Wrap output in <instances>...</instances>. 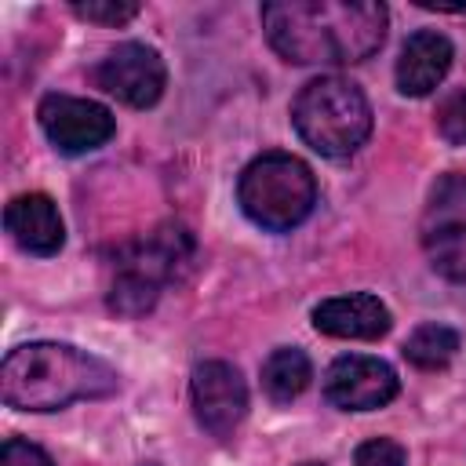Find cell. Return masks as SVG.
I'll list each match as a JSON object with an SVG mask.
<instances>
[{
	"label": "cell",
	"mask_w": 466,
	"mask_h": 466,
	"mask_svg": "<svg viewBox=\"0 0 466 466\" xmlns=\"http://www.w3.org/2000/svg\"><path fill=\"white\" fill-rule=\"evenodd\" d=\"M309 379H313V364H309V357H306L302 350H295V346L273 350V353L266 357V364H262V390H266L269 400H277V404L295 400V397L309 386Z\"/></svg>",
	"instance_id": "obj_14"
},
{
	"label": "cell",
	"mask_w": 466,
	"mask_h": 466,
	"mask_svg": "<svg viewBox=\"0 0 466 466\" xmlns=\"http://www.w3.org/2000/svg\"><path fill=\"white\" fill-rule=\"evenodd\" d=\"M36 120L51 138V146L69 157L106 146L116 131V120L106 106L91 98H73V95H44L36 106Z\"/></svg>",
	"instance_id": "obj_7"
},
{
	"label": "cell",
	"mask_w": 466,
	"mask_h": 466,
	"mask_svg": "<svg viewBox=\"0 0 466 466\" xmlns=\"http://www.w3.org/2000/svg\"><path fill=\"white\" fill-rule=\"evenodd\" d=\"M95 84L120 98L124 106H135V109H146L153 106L160 95H164V84H167V69H164V58L138 44V40H127L120 47H113L98 69H95Z\"/></svg>",
	"instance_id": "obj_9"
},
{
	"label": "cell",
	"mask_w": 466,
	"mask_h": 466,
	"mask_svg": "<svg viewBox=\"0 0 466 466\" xmlns=\"http://www.w3.org/2000/svg\"><path fill=\"white\" fill-rule=\"evenodd\" d=\"M237 200L255 226L269 233H284L309 218L317 204V178L306 160L269 149L240 171Z\"/></svg>",
	"instance_id": "obj_5"
},
{
	"label": "cell",
	"mask_w": 466,
	"mask_h": 466,
	"mask_svg": "<svg viewBox=\"0 0 466 466\" xmlns=\"http://www.w3.org/2000/svg\"><path fill=\"white\" fill-rule=\"evenodd\" d=\"M419 237L430 266L441 277L466 284V175L448 171L433 182L422 208Z\"/></svg>",
	"instance_id": "obj_6"
},
{
	"label": "cell",
	"mask_w": 466,
	"mask_h": 466,
	"mask_svg": "<svg viewBox=\"0 0 466 466\" xmlns=\"http://www.w3.org/2000/svg\"><path fill=\"white\" fill-rule=\"evenodd\" d=\"M448 69H451V40L437 29H419L400 47L397 87H400V95L422 98L448 76Z\"/></svg>",
	"instance_id": "obj_12"
},
{
	"label": "cell",
	"mask_w": 466,
	"mask_h": 466,
	"mask_svg": "<svg viewBox=\"0 0 466 466\" xmlns=\"http://www.w3.org/2000/svg\"><path fill=\"white\" fill-rule=\"evenodd\" d=\"M455 353H459V331H451L448 324H419L404 342V357L426 371L451 364Z\"/></svg>",
	"instance_id": "obj_15"
},
{
	"label": "cell",
	"mask_w": 466,
	"mask_h": 466,
	"mask_svg": "<svg viewBox=\"0 0 466 466\" xmlns=\"http://www.w3.org/2000/svg\"><path fill=\"white\" fill-rule=\"evenodd\" d=\"M397 371L368 353L335 357L324 371V397L342 411H375L397 397Z\"/></svg>",
	"instance_id": "obj_10"
},
{
	"label": "cell",
	"mask_w": 466,
	"mask_h": 466,
	"mask_svg": "<svg viewBox=\"0 0 466 466\" xmlns=\"http://www.w3.org/2000/svg\"><path fill=\"white\" fill-rule=\"evenodd\" d=\"M73 15L87 18V22H106V25H124L138 15V4L131 0H76L73 4Z\"/></svg>",
	"instance_id": "obj_17"
},
{
	"label": "cell",
	"mask_w": 466,
	"mask_h": 466,
	"mask_svg": "<svg viewBox=\"0 0 466 466\" xmlns=\"http://www.w3.org/2000/svg\"><path fill=\"white\" fill-rule=\"evenodd\" d=\"M120 379L102 360L66 342L15 346L0 364V397L18 411H58L73 400L116 393Z\"/></svg>",
	"instance_id": "obj_2"
},
{
	"label": "cell",
	"mask_w": 466,
	"mask_h": 466,
	"mask_svg": "<svg viewBox=\"0 0 466 466\" xmlns=\"http://www.w3.org/2000/svg\"><path fill=\"white\" fill-rule=\"evenodd\" d=\"M390 324H393V317H390L386 302H379L368 291L324 299L313 309V328L331 339H382L390 331Z\"/></svg>",
	"instance_id": "obj_11"
},
{
	"label": "cell",
	"mask_w": 466,
	"mask_h": 466,
	"mask_svg": "<svg viewBox=\"0 0 466 466\" xmlns=\"http://www.w3.org/2000/svg\"><path fill=\"white\" fill-rule=\"evenodd\" d=\"M353 466H408V451H404V444H397L390 437H375L357 448Z\"/></svg>",
	"instance_id": "obj_18"
},
{
	"label": "cell",
	"mask_w": 466,
	"mask_h": 466,
	"mask_svg": "<svg viewBox=\"0 0 466 466\" xmlns=\"http://www.w3.org/2000/svg\"><path fill=\"white\" fill-rule=\"evenodd\" d=\"M4 226L11 233V240L29 251V255H55L66 240V226L62 215L55 208L51 197L44 193H22L7 204L4 211Z\"/></svg>",
	"instance_id": "obj_13"
},
{
	"label": "cell",
	"mask_w": 466,
	"mask_h": 466,
	"mask_svg": "<svg viewBox=\"0 0 466 466\" xmlns=\"http://www.w3.org/2000/svg\"><path fill=\"white\" fill-rule=\"evenodd\" d=\"M0 466H55L51 455L22 437H7L0 448Z\"/></svg>",
	"instance_id": "obj_19"
},
{
	"label": "cell",
	"mask_w": 466,
	"mask_h": 466,
	"mask_svg": "<svg viewBox=\"0 0 466 466\" xmlns=\"http://www.w3.org/2000/svg\"><path fill=\"white\" fill-rule=\"evenodd\" d=\"M390 11L379 0H273L262 29L273 51L295 66H350L386 40Z\"/></svg>",
	"instance_id": "obj_1"
},
{
	"label": "cell",
	"mask_w": 466,
	"mask_h": 466,
	"mask_svg": "<svg viewBox=\"0 0 466 466\" xmlns=\"http://www.w3.org/2000/svg\"><path fill=\"white\" fill-rule=\"evenodd\" d=\"M302 466H324V462H302Z\"/></svg>",
	"instance_id": "obj_20"
},
{
	"label": "cell",
	"mask_w": 466,
	"mask_h": 466,
	"mask_svg": "<svg viewBox=\"0 0 466 466\" xmlns=\"http://www.w3.org/2000/svg\"><path fill=\"white\" fill-rule=\"evenodd\" d=\"M437 131L451 146H466V87H455L437 106Z\"/></svg>",
	"instance_id": "obj_16"
},
{
	"label": "cell",
	"mask_w": 466,
	"mask_h": 466,
	"mask_svg": "<svg viewBox=\"0 0 466 466\" xmlns=\"http://www.w3.org/2000/svg\"><path fill=\"white\" fill-rule=\"evenodd\" d=\"M193 251V233L182 222H164L153 233L124 244L113 262L109 309L120 317H142L146 309H153L164 284L178 280V273L189 269Z\"/></svg>",
	"instance_id": "obj_3"
},
{
	"label": "cell",
	"mask_w": 466,
	"mask_h": 466,
	"mask_svg": "<svg viewBox=\"0 0 466 466\" xmlns=\"http://www.w3.org/2000/svg\"><path fill=\"white\" fill-rule=\"evenodd\" d=\"M189 393H193L197 422L218 441L233 437V430L248 415V386H244V375L229 360L197 364L189 379Z\"/></svg>",
	"instance_id": "obj_8"
},
{
	"label": "cell",
	"mask_w": 466,
	"mask_h": 466,
	"mask_svg": "<svg viewBox=\"0 0 466 466\" xmlns=\"http://www.w3.org/2000/svg\"><path fill=\"white\" fill-rule=\"evenodd\" d=\"M291 124L320 157H350L371 135V106L357 84L342 76H317L295 95Z\"/></svg>",
	"instance_id": "obj_4"
}]
</instances>
